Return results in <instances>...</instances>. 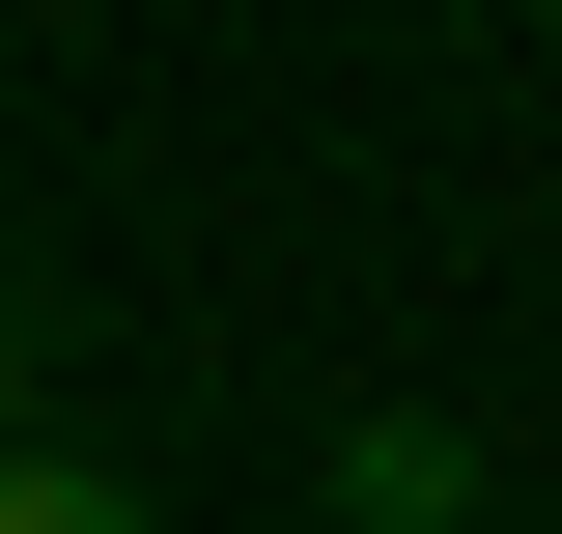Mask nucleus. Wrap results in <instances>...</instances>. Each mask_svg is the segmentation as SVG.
Returning a JSON list of instances; mask_svg holds the SVG:
<instances>
[{"label": "nucleus", "mask_w": 562, "mask_h": 534, "mask_svg": "<svg viewBox=\"0 0 562 534\" xmlns=\"http://www.w3.org/2000/svg\"><path fill=\"white\" fill-rule=\"evenodd\" d=\"M310 534H479V422H338V478H310Z\"/></svg>", "instance_id": "obj_1"}, {"label": "nucleus", "mask_w": 562, "mask_h": 534, "mask_svg": "<svg viewBox=\"0 0 562 534\" xmlns=\"http://www.w3.org/2000/svg\"><path fill=\"white\" fill-rule=\"evenodd\" d=\"M0 534H169V507H140V478H85V450H29V422H0Z\"/></svg>", "instance_id": "obj_2"}, {"label": "nucleus", "mask_w": 562, "mask_h": 534, "mask_svg": "<svg viewBox=\"0 0 562 534\" xmlns=\"http://www.w3.org/2000/svg\"><path fill=\"white\" fill-rule=\"evenodd\" d=\"M0 422H29V281H0Z\"/></svg>", "instance_id": "obj_3"}, {"label": "nucleus", "mask_w": 562, "mask_h": 534, "mask_svg": "<svg viewBox=\"0 0 562 534\" xmlns=\"http://www.w3.org/2000/svg\"><path fill=\"white\" fill-rule=\"evenodd\" d=\"M535 57H562V0H535Z\"/></svg>", "instance_id": "obj_4"}]
</instances>
